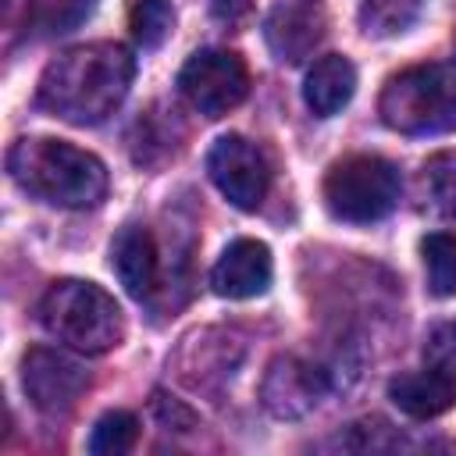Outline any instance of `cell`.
<instances>
[{"mask_svg": "<svg viewBox=\"0 0 456 456\" xmlns=\"http://www.w3.org/2000/svg\"><path fill=\"white\" fill-rule=\"evenodd\" d=\"M135 57L121 43H82L57 53L39 78V107L68 125H100L128 96Z\"/></svg>", "mask_w": 456, "mask_h": 456, "instance_id": "6da1fadb", "label": "cell"}, {"mask_svg": "<svg viewBox=\"0 0 456 456\" xmlns=\"http://www.w3.org/2000/svg\"><path fill=\"white\" fill-rule=\"evenodd\" d=\"M7 175L28 196L64 210H86L107 196L103 160L75 142L50 135L18 139L7 150Z\"/></svg>", "mask_w": 456, "mask_h": 456, "instance_id": "7a4b0ae2", "label": "cell"}, {"mask_svg": "<svg viewBox=\"0 0 456 456\" xmlns=\"http://www.w3.org/2000/svg\"><path fill=\"white\" fill-rule=\"evenodd\" d=\"M36 314L50 338H57L61 346L86 353V356L110 353L125 335V317H121V306L114 303V296L82 278L53 281L43 292Z\"/></svg>", "mask_w": 456, "mask_h": 456, "instance_id": "3957f363", "label": "cell"}, {"mask_svg": "<svg viewBox=\"0 0 456 456\" xmlns=\"http://www.w3.org/2000/svg\"><path fill=\"white\" fill-rule=\"evenodd\" d=\"M378 114L403 135L456 132V61L417 64L392 75L381 89Z\"/></svg>", "mask_w": 456, "mask_h": 456, "instance_id": "277c9868", "label": "cell"}, {"mask_svg": "<svg viewBox=\"0 0 456 456\" xmlns=\"http://www.w3.org/2000/svg\"><path fill=\"white\" fill-rule=\"evenodd\" d=\"M399 167L378 153H353L328 167L324 207L335 221L370 224L395 210L399 203Z\"/></svg>", "mask_w": 456, "mask_h": 456, "instance_id": "5b68a950", "label": "cell"}, {"mask_svg": "<svg viewBox=\"0 0 456 456\" xmlns=\"http://www.w3.org/2000/svg\"><path fill=\"white\" fill-rule=\"evenodd\" d=\"M178 89L189 100V107L200 110L203 118H224L246 100L249 68L235 50H196L178 71Z\"/></svg>", "mask_w": 456, "mask_h": 456, "instance_id": "8992f818", "label": "cell"}, {"mask_svg": "<svg viewBox=\"0 0 456 456\" xmlns=\"http://www.w3.org/2000/svg\"><path fill=\"white\" fill-rule=\"evenodd\" d=\"M207 175L239 210H256L271 189L267 153L246 135H221L207 153Z\"/></svg>", "mask_w": 456, "mask_h": 456, "instance_id": "52a82bcc", "label": "cell"}, {"mask_svg": "<svg viewBox=\"0 0 456 456\" xmlns=\"http://www.w3.org/2000/svg\"><path fill=\"white\" fill-rule=\"evenodd\" d=\"M86 385H89L86 367L61 349L36 346L21 360V388L32 399V406L43 413H68L86 392Z\"/></svg>", "mask_w": 456, "mask_h": 456, "instance_id": "ba28073f", "label": "cell"}, {"mask_svg": "<svg viewBox=\"0 0 456 456\" xmlns=\"http://www.w3.org/2000/svg\"><path fill=\"white\" fill-rule=\"evenodd\" d=\"M271 274H274L271 249L256 239H235L217 256V264L210 271V289L224 299H253V296L267 292Z\"/></svg>", "mask_w": 456, "mask_h": 456, "instance_id": "9c48e42d", "label": "cell"}, {"mask_svg": "<svg viewBox=\"0 0 456 456\" xmlns=\"http://www.w3.org/2000/svg\"><path fill=\"white\" fill-rule=\"evenodd\" d=\"M388 399L413 420H431L442 417L445 410L456 406V370L449 367H424L413 374H399L388 381Z\"/></svg>", "mask_w": 456, "mask_h": 456, "instance_id": "30bf717a", "label": "cell"}, {"mask_svg": "<svg viewBox=\"0 0 456 456\" xmlns=\"http://www.w3.org/2000/svg\"><path fill=\"white\" fill-rule=\"evenodd\" d=\"M324 385H321V374L296 360V356H281L271 363L267 378H264V406L274 413V417H303L317 406Z\"/></svg>", "mask_w": 456, "mask_h": 456, "instance_id": "8fae6325", "label": "cell"}, {"mask_svg": "<svg viewBox=\"0 0 456 456\" xmlns=\"http://www.w3.org/2000/svg\"><path fill=\"white\" fill-rule=\"evenodd\" d=\"M110 267L132 299H150L157 289V246L150 228L125 224L110 242Z\"/></svg>", "mask_w": 456, "mask_h": 456, "instance_id": "7c38bea8", "label": "cell"}, {"mask_svg": "<svg viewBox=\"0 0 456 456\" xmlns=\"http://www.w3.org/2000/svg\"><path fill=\"white\" fill-rule=\"evenodd\" d=\"M267 46L278 61H303L324 36V21L314 7H274L267 25H264Z\"/></svg>", "mask_w": 456, "mask_h": 456, "instance_id": "4fadbf2b", "label": "cell"}, {"mask_svg": "<svg viewBox=\"0 0 456 456\" xmlns=\"http://www.w3.org/2000/svg\"><path fill=\"white\" fill-rule=\"evenodd\" d=\"M353 93H356V68L342 53H328V57L314 61V68L306 71L303 100L317 118L338 114L353 100Z\"/></svg>", "mask_w": 456, "mask_h": 456, "instance_id": "5bb4252c", "label": "cell"}, {"mask_svg": "<svg viewBox=\"0 0 456 456\" xmlns=\"http://www.w3.org/2000/svg\"><path fill=\"white\" fill-rule=\"evenodd\" d=\"M424 11V0H360L356 21L367 36L374 39H388L406 32Z\"/></svg>", "mask_w": 456, "mask_h": 456, "instance_id": "9a60e30c", "label": "cell"}, {"mask_svg": "<svg viewBox=\"0 0 456 456\" xmlns=\"http://www.w3.org/2000/svg\"><path fill=\"white\" fill-rule=\"evenodd\" d=\"M424 271H428V292L435 299L456 296V235L449 232H431L420 242Z\"/></svg>", "mask_w": 456, "mask_h": 456, "instance_id": "2e32d148", "label": "cell"}, {"mask_svg": "<svg viewBox=\"0 0 456 456\" xmlns=\"http://www.w3.org/2000/svg\"><path fill=\"white\" fill-rule=\"evenodd\" d=\"M420 189L435 214L456 217V150H442V153L428 157V164L420 171Z\"/></svg>", "mask_w": 456, "mask_h": 456, "instance_id": "e0dca14e", "label": "cell"}, {"mask_svg": "<svg viewBox=\"0 0 456 456\" xmlns=\"http://www.w3.org/2000/svg\"><path fill=\"white\" fill-rule=\"evenodd\" d=\"M139 438V420L128 410H107L89 431L93 456H125Z\"/></svg>", "mask_w": 456, "mask_h": 456, "instance_id": "ac0fdd59", "label": "cell"}, {"mask_svg": "<svg viewBox=\"0 0 456 456\" xmlns=\"http://www.w3.org/2000/svg\"><path fill=\"white\" fill-rule=\"evenodd\" d=\"M128 28L142 50H157L171 28H175V7L171 0H135L128 14Z\"/></svg>", "mask_w": 456, "mask_h": 456, "instance_id": "d6986e66", "label": "cell"}, {"mask_svg": "<svg viewBox=\"0 0 456 456\" xmlns=\"http://www.w3.org/2000/svg\"><path fill=\"white\" fill-rule=\"evenodd\" d=\"M424 353H428L431 363L456 370V324H442V328L431 335V342H428Z\"/></svg>", "mask_w": 456, "mask_h": 456, "instance_id": "ffe728a7", "label": "cell"}, {"mask_svg": "<svg viewBox=\"0 0 456 456\" xmlns=\"http://www.w3.org/2000/svg\"><path fill=\"white\" fill-rule=\"evenodd\" d=\"M153 413H157L160 424H171V428H182V431L196 424V417H192L178 399H171V395H164V392H153Z\"/></svg>", "mask_w": 456, "mask_h": 456, "instance_id": "44dd1931", "label": "cell"}, {"mask_svg": "<svg viewBox=\"0 0 456 456\" xmlns=\"http://www.w3.org/2000/svg\"><path fill=\"white\" fill-rule=\"evenodd\" d=\"M249 7H253V0H210L214 18L224 21V25H239V21H246Z\"/></svg>", "mask_w": 456, "mask_h": 456, "instance_id": "7402d4cb", "label": "cell"}]
</instances>
